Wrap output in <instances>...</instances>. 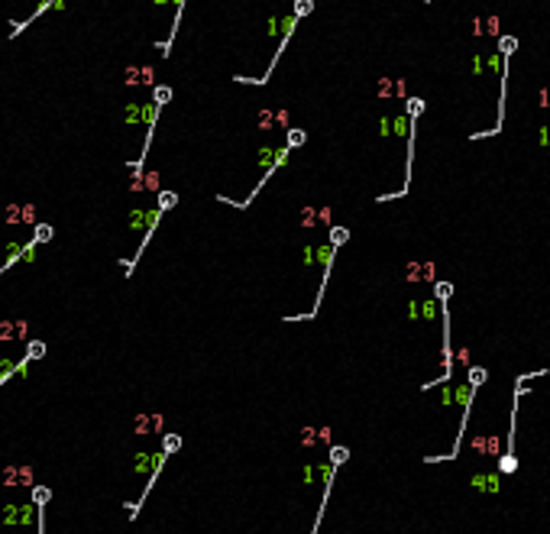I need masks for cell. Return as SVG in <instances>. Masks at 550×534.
Wrapping results in <instances>:
<instances>
[{"label":"cell","instance_id":"6da1fadb","mask_svg":"<svg viewBox=\"0 0 550 534\" xmlns=\"http://www.w3.org/2000/svg\"><path fill=\"white\" fill-rule=\"evenodd\" d=\"M473 486H476V489H485V492H499V479H495V476H476Z\"/></svg>","mask_w":550,"mask_h":534},{"label":"cell","instance_id":"7a4b0ae2","mask_svg":"<svg viewBox=\"0 0 550 534\" xmlns=\"http://www.w3.org/2000/svg\"><path fill=\"white\" fill-rule=\"evenodd\" d=\"M485 379H489V372H485L482 366H469V385H473V389H479Z\"/></svg>","mask_w":550,"mask_h":534},{"label":"cell","instance_id":"3957f363","mask_svg":"<svg viewBox=\"0 0 550 534\" xmlns=\"http://www.w3.org/2000/svg\"><path fill=\"white\" fill-rule=\"evenodd\" d=\"M347 460H350L347 447H330V463H333V466H340V463H347Z\"/></svg>","mask_w":550,"mask_h":534},{"label":"cell","instance_id":"277c9868","mask_svg":"<svg viewBox=\"0 0 550 534\" xmlns=\"http://www.w3.org/2000/svg\"><path fill=\"white\" fill-rule=\"evenodd\" d=\"M178 447H181V437H178V434H165V444H162V450H165V453H175Z\"/></svg>","mask_w":550,"mask_h":534},{"label":"cell","instance_id":"5b68a950","mask_svg":"<svg viewBox=\"0 0 550 534\" xmlns=\"http://www.w3.org/2000/svg\"><path fill=\"white\" fill-rule=\"evenodd\" d=\"M330 243H333V246L347 243V230H343V227H337V230H333V236H330Z\"/></svg>","mask_w":550,"mask_h":534},{"label":"cell","instance_id":"8992f818","mask_svg":"<svg viewBox=\"0 0 550 534\" xmlns=\"http://www.w3.org/2000/svg\"><path fill=\"white\" fill-rule=\"evenodd\" d=\"M168 94H172V91H168V87H159V91H156V104H162V101H168Z\"/></svg>","mask_w":550,"mask_h":534},{"label":"cell","instance_id":"52a82bcc","mask_svg":"<svg viewBox=\"0 0 550 534\" xmlns=\"http://www.w3.org/2000/svg\"><path fill=\"white\" fill-rule=\"evenodd\" d=\"M49 236H52L49 227H39V230H36V240H49Z\"/></svg>","mask_w":550,"mask_h":534},{"label":"cell","instance_id":"ba28073f","mask_svg":"<svg viewBox=\"0 0 550 534\" xmlns=\"http://www.w3.org/2000/svg\"><path fill=\"white\" fill-rule=\"evenodd\" d=\"M39 353H46V347H42V343H33V347H29V356H39Z\"/></svg>","mask_w":550,"mask_h":534}]
</instances>
